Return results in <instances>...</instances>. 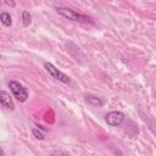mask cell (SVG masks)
I'll return each mask as SVG.
<instances>
[{
  "label": "cell",
  "mask_w": 156,
  "mask_h": 156,
  "mask_svg": "<svg viewBox=\"0 0 156 156\" xmlns=\"http://www.w3.org/2000/svg\"><path fill=\"white\" fill-rule=\"evenodd\" d=\"M56 11H57L61 16H63L65 18L71 20V21H74V22H83V23L91 22V20H90L88 16H85V15H83V13H79V12H77V11H74V10H72V9H68V7L58 6V7L56 9Z\"/></svg>",
  "instance_id": "cell-1"
},
{
  "label": "cell",
  "mask_w": 156,
  "mask_h": 156,
  "mask_svg": "<svg viewBox=\"0 0 156 156\" xmlns=\"http://www.w3.org/2000/svg\"><path fill=\"white\" fill-rule=\"evenodd\" d=\"M9 87H10V90L12 91L13 96H15L20 102L27 101V99H28V91H27V89H26L21 83H18V82H16V80H11V82L9 83Z\"/></svg>",
  "instance_id": "cell-2"
},
{
  "label": "cell",
  "mask_w": 156,
  "mask_h": 156,
  "mask_svg": "<svg viewBox=\"0 0 156 156\" xmlns=\"http://www.w3.org/2000/svg\"><path fill=\"white\" fill-rule=\"evenodd\" d=\"M44 67H45V69L50 73V76L54 77L55 79H57V80H60V82H62V83H66V84H68V83L71 82L69 77L66 76L63 72L58 71V68H56L52 63H50V62H45V63H44Z\"/></svg>",
  "instance_id": "cell-3"
},
{
  "label": "cell",
  "mask_w": 156,
  "mask_h": 156,
  "mask_svg": "<svg viewBox=\"0 0 156 156\" xmlns=\"http://www.w3.org/2000/svg\"><path fill=\"white\" fill-rule=\"evenodd\" d=\"M124 117H126L124 113L121 111H111L105 116V121L108 126L116 127V126H119L124 121Z\"/></svg>",
  "instance_id": "cell-4"
},
{
  "label": "cell",
  "mask_w": 156,
  "mask_h": 156,
  "mask_svg": "<svg viewBox=\"0 0 156 156\" xmlns=\"http://www.w3.org/2000/svg\"><path fill=\"white\" fill-rule=\"evenodd\" d=\"M0 105L2 107H5L6 110L15 108V102L12 100V96L5 90H0Z\"/></svg>",
  "instance_id": "cell-5"
},
{
  "label": "cell",
  "mask_w": 156,
  "mask_h": 156,
  "mask_svg": "<svg viewBox=\"0 0 156 156\" xmlns=\"http://www.w3.org/2000/svg\"><path fill=\"white\" fill-rule=\"evenodd\" d=\"M85 100H87V102H89L90 105L98 106V107H100V106H102V105L105 104V100H104V99L98 98V96H93V95H87V96H85Z\"/></svg>",
  "instance_id": "cell-6"
},
{
  "label": "cell",
  "mask_w": 156,
  "mask_h": 156,
  "mask_svg": "<svg viewBox=\"0 0 156 156\" xmlns=\"http://www.w3.org/2000/svg\"><path fill=\"white\" fill-rule=\"evenodd\" d=\"M0 21L5 27H10L12 24V20H11V16L9 12H2L0 15Z\"/></svg>",
  "instance_id": "cell-7"
},
{
  "label": "cell",
  "mask_w": 156,
  "mask_h": 156,
  "mask_svg": "<svg viewBox=\"0 0 156 156\" xmlns=\"http://www.w3.org/2000/svg\"><path fill=\"white\" fill-rule=\"evenodd\" d=\"M22 21H23V26H24V27H27V26L30 24V22H32V16H30V13H29L28 11H23V12H22Z\"/></svg>",
  "instance_id": "cell-8"
},
{
  "label": "cell",
  "mask_w": 156,
  "mask_h": 156,
  "mask_svg": "<svg viewBox=\"0 0 156 156\" xmlns=\"http://www.w3.org/2000/svg\"><path fill=\"white\" fill-rule=\"evenodd\" d=\"M32 133H33V135H34L37 139H39V140H43V139L45 138L44 133H43V132H40V130H39V128H38V129H33V130H32Z\"/></svg>",
  "instance_id": "cell-9"
},
{
  "label": "cell",
  "mask_w": 156,
  "mask_h": 156,
  "mask_svg": "<svg viewBox=\"0 0 156 156\" xmlns=\"http://www.w3.org/2000/svg\"><path fill=\"white\" fill-rule=\"evenodd\" d=\"M5 4H6V5H10V6H15V2H13V1H9V0H6Z\"/></svg>",
  "instance_id": "cell-10"
},
{
  "label": "cell",
  "mask_w": 156,
  "mask_h": 156,
  "mask_svg": "<svg viewBox=\"0 0 156 156\" xmlns=\"http://www.w3.org/2000/svg\"><path fill=\"white\" fill-rule=\"evenodd\" d=\"M0 156H5V154H4V150L1 149V146H0Z\"/></svg>",
  "instance_id": "cell-11"
},
{
  "label": "cell",
  "mask_w": 156,
  "mask_h": 156,
  "mask_svg": "<svg viewBox=\"0 0 156 156\" xmlns=\"http://www.w3.org/2000/svg\"><path fill=\"white\" fill-rule=\"evenodd\" d=\"M63 156H71V155H69L68 152H66V154H63Z\"/></svg>",
  "instance_id": "cell-12"
},
{
  "label": "cell",
  "mask_w": 156,
  "mask_h": 156,
  "mask_svg": "<svg viewBox=\"0 0 156 156\" xmlns=\"http://www.w3.org/2000/svg\"><path fill=\"white\" fill-rule=\"evenodd\" d=\"M0 58H1V55H0Z\"/></svg>",
  "instance_id": "cell-13"
},
{
  "label": "cell",
  "mask_w": 156,
  "mask_h": 156,
  "mask_svg": "<svg viewBox=\"0 0 156 156\" xmlns=\"http://www.w3.org/2000/svg\"><path fill=\"white\" fill-rule=\"evenodd\" d=\"M0 4H1V2H0Z\"/></svg>",
  "instance_id": "cell-14"
}]
</instances>
